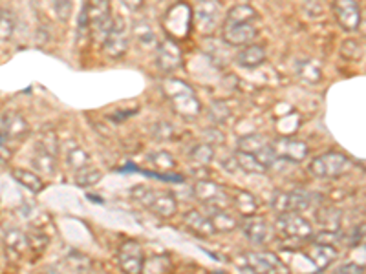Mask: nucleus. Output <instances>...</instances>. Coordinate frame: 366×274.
Returning a JSON list of instances; mask_svg holds the SVG:
<instances>
[{
	"label": "nucleus",
	"mask_w": 366,
	"mask_h": 274,
	"mask_svg": "<svg viewBox=\"0 0 366 274\" xmlns=\"http://www.w3.org/2000/svg\"><path fill=\"white\" fill-rule=\"evenodd\" d=\"M258 18L260 17L253 6L238 4L231 8L222 24L223 40L236 48L251 44L258 35Z\"/></svg>",
	"instance_id": "nucleus-1"
},
{
	"label": "nucleus",
	"mask_w": 366,
	"mask_h": 274,
	"mask_svg": "<svg viewBox=\"0 0 366 274\" xmlns=\"http://www.w3.org/2000/svg\"><path fill=\"white\" fill-rule=\"evenodd\" d=\"M162 90L169 99L170 106L183 119H194L201 113V103L198 99L196 91L192 90L191 84L179 79H167L162 84Z\"/></svg>",
	"instance_id": "nucleus-2"
},
{
	"label": "nucleus",
	"mask_w": 366,
	"mask_h": 274,
	"mask_svg": "<svg viewBox=\"0 0 366 274\" xmlns=\"http://www.w3.org/2000/svg\"><path fill=\"white\" fill-rule=\"evenodd\" d=\"M131 194L138 203L143 205L145 209L150 210L156 216H162V218H170L178 210L176 196L165 188H150L145 187V185H138V187L132 188Z\"/></svg>",
	"instance_id": "nucleus-3"
},
{
	"label": "nucleus",
	"mask_w": 366,
	"mask_h": 274,
	"mask_svg": "<svg viewBox=\"0 0 366 274\" xmlns=\"http://www.w3.org/2000/svg\"><path fill=\"white\" fill-rule=\"evenodd\" d=\"M223 8L220 0H198L192 9V28H196L200 35H214V31L222 26Z\"/></svg>",
	"instance_id": "nucleus-4"
},
{
	"label": "nucleus",
	"mask_w": 366,
	"mask_h": 274,
	"mask_svg": "<svg viewBox=\"0 0 366 274\" xmlns=\"http://www.w3.org/2000/svg\"><path fill=\"white\" fill-rule=\"evenodd\" d=\"M131 44V28L121 15L112 17V26L103 39V53L112 61H118L127 55Z\"/></svg>",
	"instance_id": "nucleus-5"
},
{
	"label": "nucleus",
	"mask_w": 366,
	"mask_h": 274,
	"mask_svg": "<svg viewBox=\"0 0 366 274\" xmlns=\"http://www.w3.org/2000/svg\"><path fill=\"white\" fill-rule=\"evenodd\" d=\"M88 31L103 42L106 31L112 26V11H110V0H87L84 4Z\"/></svg>",
	"instance_id": "nucleus-6"
},
{
	"label": "nucleus",
	"mask_w": 366,
	"mask_h": 274,
	"mask_svg": "<svg viewBox=\"0 0 366 274\" xmlns=\"http://www.w3.org/2000/svg\"><path fill=\"white\" fill-rule=\"evenodd\" d=\"M348 165L350 161L345 154L326 152L311 159L308 170H310L311 176L318 179H337L348 170Z\"/></svg>",
	"instance_id": "nucleus-7"
},
{
	"label": "nucleus",
	"mask_w": 366,
	"mask_h": 274,
	"mask_svg": "<svg viewBox=\"0 0 366 274\" xmlns=\"http://www.w3.org/2000/svg\"><path fill=\"white\" fill-rule=\"evenodd\" d=\"M167 35L172 40H185L189 37V31L192 28V9L185 2L172 6L167 11L165 21H163Z\"/></svg>",
	"instance_id": "nucleus-8"
},
{
	"label": "nucleus",
	"mask_w": 366,
	"mask_h": 274,
	"mask_svg": "<svg viewBox=\"0 0 366 274\" xmlns=\"http://www.w3.org/2000/svg\"><path fill=\"white\" fill-rule=\"evenodd\" d=\"M274 231L286 239H308L314 236V227L301 212H284L279 214Z\"/></svg>",
	"instance_id": "nucleus-9"
},
{
	"label": "nucleus",
	"mask_w": 366,
	"mask_h": 274,
	"mask_svg": "<svg viewBox=\"0 0 366 274\" xmlns=\"http://www.w3.org/2000/svg\"><path fill=\"white\" fill-rule=\"evenodd\" d=\"M238 150L253 154L266 169H271L274 163L279 161V157H277L273 147H271V141H267L264 135H245V137H242V139L238 141Z\"/></svg>",
	"instance_id": "nucleus-10"
},
{
	"label": "nucleus",
	"mask_w": 366,
	"mask_h": 274,
	"mask_svg": "<svg viewBox=\"0 0 366 274\" xmlns=\"http://www.w3.org/2000/svg\"><path fill=\"white\" fill-rule=\"evenodd\" d=\"M311 196L304 190H293V192H274L271 207L277 214L284 212H304L310 209Z\"/></svg>",
	"instance_id": "nucleus-11"
},
{
	"label": "nucleus",
	"mask_w": 366,
	"mask_h": 274,
	"mask_svg": "<svg viewBox=\"0 0 366 274\" xmlns=\"http://www.w3.org/2000/svg\"><path fill=\"white\" fill-rule=\"evenodd\" d=\"M194 196L205 207V210L227 209L229 207V196L220 187L218 183L213 181H198L194 185Z\"/></svg>",
	"instance_id": "nucleus-12"
},
{
	"label": "nucleus",
	"mask_w": 366,
	"mask_h": 274,
	"mask_svg": "<svg viewBox=\"0 0 366 274\" xmlns=\"http://www.w3.org/2000/svg\"><path fill=\"white\" fill-rule=\"evenodd\" d=\"M156 64L163 74H174L182 68V50L176 40L163 39L156 44Z\"/></svg>",
	"instance_id": "nucleus-13"
},
{
	"label": "nucleus",
	"mask_w": 366,
	"mask_h": 274,
	"mask_svg": "<svg viewBox=\"0 0 366 274\" xmlns=\"http://www.w3.org/2000/svg\"><path fill=\"white\" fill-rule=\"evenodd\" d=\"M331 9L339 26L345 31H357L361 28L362 13L355 0H333Z\"/></svg>",
	"instance_id": "nucleus-14"
},
{
	"label": "nucleus",
	"mask_w": 366,
	"mask_h": 274,
	"mask_svg": "<svg viewBox=\"0 0 366 274\" xmlns=\"http://www.w3.org/2000/svg\"><path fill=\"white\" fill-rule=\"evenodd\" d=\"M118 261H119V267L121 270L125 273H131V274H138V273H143L145 270V263H147V258H145L143 253V247H141L138 241H125L121 244L118 251Z\"/></svg>",
	"instance_id": "nucleus-15"
},
{
	"label": "nucleus",
	"mask_w": 366,
	"mask_h": 274,
	"mask_svg": "<svg viewBox=\"0 0 366 274\" xmlns=\"http://www.w3.org/2000/svg\"><path fill=\"white\" fill-rule=\"evenodd\" d=\"M271 147L279 159L299 163L308 156V144L301 139H293V137H279L271 143Z\"/></svg>",
	"instance_id": "nucleus-16"
},
{
	"label": "nucleus",
	"mask_w": 366,
	"mask_h": 274,
	"mask_svg": "<svg viewBox=\"0 0 366 274\" xmlns=\"http://www.w3.org/2000/svg\"><path fill=\"white\" fill-rule=\"evenodd\" d=\"M245 269L251 273H286V266L271 253H248Z\"/></svg>",
	"instance_id": "nucleus-17"
},
{
	"label": "nucleus",
	"mask_w": 366,
	"mask_h": 274,
	"mask_svg": "<svg viewBox=\"0 0 366 274\" xmlns=\"http://www.w3.org/2000/svg\"><path fill=\"white\" fill-rule=\"evenodd\" d=\"M244 222H242V231L248 236V239H251L253 244H266L271 236V227L266 219L257 214H251V216H244Z\"/></svg>",
	"instance_id": "nucleus-18"
},
{
	"label": "nucleus",
	"mask_w": 366,
	"mask_h": 274,
	"mask_svg": "<svg viewBox=\"0 0 366 274\" xmlns=\"http://www.w3.org/2000/svg\"><path fill=\"white\" fill-rule=\"evenodd\" d=\"M0 130L8 139H22L30 134V125L18 112H6L0 121Z\"/></svg>",
	"instance_id": "nucleus-19"
},
{
	"label": "nucleus",
	"mask_w": 366,
	"mask_h": 274,
	"mask_svg": "<svg viewBox=\"0 0 366 274\" xmlns=\"http://www.w3.org/2000/svg\"><path fill=\"white\" fill-rule=\"evenodd\" d=\"M183 223H185V227H187L189 231L198 234L200 238H211V236L216 234V229H214L209 216L198 212V210H191V212L185 214Z\"/></svg>",
	"instance_id": "nucleus-20"
},
{
	"label": "nucleus",
	"mask_w": 366,
	"mask_h": 274,
	"mask_svg": "<svg viewBox=\"0 0 366 274\" xmlns=\"http://www.w3.org/2000/svg\"><path fill=\"white\" fill-rule=\"evenodd\" d=\"M236 61L242 68H248V70H255L258 66H262L266 62V50L258 46V44H248V46H242Z\"/></svg>",
	"instance_id": "nucleus-21"
},
{
	"label": "nucleus",
	"mask_w": 366,
	"mask_h": 274,
	"mask_svg": "<svg viewBox=\"0 0 366 274\" xmlns=\"http://www.w3.org/2000/svg\"><path fill=\"white\" fill-rule=\"evenodd\" d=\"M131 35L134 37L141 46H154L157 44V35H156V30H154L152 22L148 21V18H140V21H135L131 28Z\"/></svg>",
	"instance_id": "nucleus-22"
},
{
	"label": "nucleus",
	"mask_w": 366,
	"mask_h": 274,
	"mask_svg": "<svg viewBox=\"0 0 366 274\" xmlns=\"http://www.w3.org/2000/svg\"><path fill=\"white\" fill-rule=\"evenodd\" d=\"M308 256H310V260L314 261L315 267H317L318 270H326L328 267L336 261L337 251L336 247H331V245L314 244V247L308 251Z\"/></svg>",
	"instance_id": "nucleus-23"
},
{
	"label": "nucleus",
	"mask_w": 366,
	"mask_h": 274,
	"mask_svg": "<svg viewBox=\"0 0 366 274\" xmlns=\"http://www.w3.org/2000/svg\"><path fill=\"white\" fill-rule=\"evenodd\" d=\"M31 165L37 170V174L53 176L57 172V156L35 147V156L31 157Z\"/></svg>",
	"instance_id": "nucleus-24"
},
{
	"label": "nucleus",
	"mask_w": 366,
	"mask_h": 274,
	"mask_svg": "<svg viewBox=\"0 0 366 274\" xmlns=\"http://www.w3.org/2000/svg\"><path fill=\"white\" fill-rule=\"evenodd\" d=\"M207 216L213 222L216 232H231L238 227V219L233 214L227 212V209H213L207 210Z\"/></svg>",
	"instance_id": "nucleus-25"
},
{
	"label": "nucleus",
	"mask_w": 366,
	"mask_h": 274,
	"mask_svg": "<svg viewBox=\"0 0 366 274\" xmlns=\"http://www.w3.org/2000/svg\"><path fill=\"white\" fill-rule=\"evenodd\" d=\"M233 157H235L236 170H244L248 174H264L267 170L253 154L244 152V150H236V152L233 154Z\"/></svg>",
	"instance_id": "nucleus-26"
},
{
	"label": "nucleus",
	"mask_w": 366,
	"mask_h": 274,
	"mask_svg": "<svg viewBox=\"0 0 366 274\" xmlns=\"http://www.w3.org/2000/svg\"><path fill=\"white\" fill-rule=\"evenodd\" d=\"M66 163H68V166H70L72 170L79 172V170L90 166L92 159L90 156H88L87 150H83L79 144H75L74 141H70V147H68V150H66Z\"/></svg>",
	"instance_id": "nucleus-27"
},
{
	"label": "nucleus",
	"mask_w": 366,
	"mask_h": 274,
	"mask_svg": "<svg viewBox=\"0 0 366 274\" xmlns=\"http://www.w3.org/2000/svg\"><path fill=\"white\" fill-rule=\"evenodd\" d=\"M11 176L17 183H21L22 187L28 188L31 192H40L44 188V181L37 172H31V170L24 169H15L11 170Z\"/></svg>",
	"instance_id": "nucleus-28"
},
{
	"label": "nucleus",
	"mask_w": 366,
	"mask_h": 274,
	"mask_svg": "<svg viewBox=\"0 0 366 274\" xmlns=\"http://www.w3.org/2000/svg\"><path fill=\"white\" fill-rule=\"evenodd\" d=\"M4 245L6 249H9V251L21 254L30 247V241H28V236L24 234L21 229L9 227V229H6L4 231Z\"/></svg>",
	"instance_id": "nucleus-29"
},
{
	"label": "nucleus",
	"mask_w": 366,
	"mask_h": 274,
	"mask_svg": "<svg viewBox=\"0 0 366 274\" xmlns=\"http://www.w3.org/2000/svg\"><path fill=\"white\" fill-rule=\"evenodd\" d=\"M189 157H191L192 163H196L198 166H209L214 159V148L213 144L209 143H200L192 148L189 152Z\"/></svg>",
	"instance_id": "nucleus-30"
},
{
	"label": "nucleus",
	"mask_w": 366,
	"mask_h": 274,
	"mask_svg": "<svg viewBox=\"0 0 366 274\" xmlns=\"http://www.w3.org/2000/svg\"><path fill=\"white\" fill-rule=\"evenodd\" d=\"M362 53H365V46H362L361 40L357 39L345 40L343 46H340V55H343V59H346V61L359 62L362 59Z\"/></svg>",
	"instance_id": "nucleus-31"
},
{
	"label": "nucleus",
	"mask_w": 366,
	"mask_h": 274,
	"mask_svg": "<svg viewBox=\"0 0 366 274\" xmlns=\"http://www.w3.org/2000/svg\"><path fill=\"white\" fill-rule=\"evenodd\" d=\"M318 223L323 227V231H339L340 229V212L337 209L318 210Z\"/></svg>",
	"instance_id": "nucleus-32"
},
{
	"label": "nucleus",
	"mask_w": 366,
	"mask_h": 274,
	"mask_svg": "<svg viewBox=\"0 0 366 274\" xmlns=\"http://www.w3.org/2000/svg\"><path fill=\"white\" fill-rule=\"evenodd\" d=\"M299 75L308 84H318V81L323 79V72L315 61H306L299 64Z\"/></svg>",
	"instance_id": "nucleus-33"
},
{
	"label": "nucleus",
	"mask_w": 366,
	"mask_h": 274,
	"mask_svg": "<svg viewBox=\"0 0 366 274\" xmlns=\"http://www.w3.org/2000/svg\"><path fill=\"white\" fill-rule=\"evenodd\" d=\"M233 203L242 216H251V214L257 212V200L249 192H238V196L233 200Z\"/></svg>",
	"instance_id": "nucleus-34"
},
{
	"label": "nucleus",
	"mask_w": 366,
	"mask_h": 274,
	"mask_svg": "<svg viewBox=\"0 0 366 274\" xmlns=\"http://www.w3.org/2000/svg\"><path fill=\"white\" fill-rule=\"evenodd\" d=\"M15 33V17L11 11L0 9V42L11 40Z\"/></svg>",
	"instance_id": "nucleus-35"
},
{
	"label": "nucleus",
	"mask_w": 366,
	"mask_h": 274,
	"mask_svg": "<svg viewBox=\"0 0 366 274\" xmlns=\"http://www.w3.org/2000/svg\"><path fill=\"white\" fill-rule=\"evenodd\" d=\"M37 147L46 150V152L53 154V156H59V150H61V143H59V137L53 130H46L43 135H40V139L37 141Z\"/></svg>",
	"instance_id": "nucleus-36"
},
{
	"label": "nucleus",
	"mask_w": 366,
	"mask_h": 274,
	"mask_svg": "<svg viewBox=\"0 0 366 274\" xmlns=\"http://www.w3.org/2000/svg\"><path fill=\"white\" fill-rule=\"evenodd\" d=\"M101 179V172L94 166H87V169L79 170L77 176H75V183H77L79 187H92V185H96L97 181Z\"/></svg>",
	"instance_id": "nucleus-37"
},
{
	"label": "nucleus",
	"mask_w": 366,
	"mask_h": 274,
	"mask_svg": "<svg viewBox=\"0 0 366 274\" xmlns=\"http://www.w3.org/2000/svg\"><path fill=\"white\" fill-rule=\"evenodd\" d=\"M53 11H55L57 18L61 22H68L74 11V2L72 0H52Z\"/></svg>",
	"instance_id": "nucleus-38"
},
{
	"label": "nucleus",
	"mask_w": 366,
	"mask_h": 274,
	"mask_svg": "<svg viewBox=\"0 0 366 274\" xmlns=\"http://www.w3.org/2000/svg\"><path fill=\"white\" fill-rule=\"evenodd\" d=\"M150 161L154 163V166H156L157 170H163V172H169V170H172L176 166V161L172 159V156H170L169 152L152 154Z\"/></svg>",
	"instance_id": "nucleus-39"
},
{
	"label": "nucleus",
	"mask_w": 366,
	"mask_h": 274,
	"mask_svg": "<svg viewBox=\"0 0 366 274\" xmlns=\"http://www.w3.org/2000/svg\"><path fill=\"white\" fill-rule=\"evenodd\" d=\"M152 134L157 141H169L174 135V128L169 122H157V125H154Z\"/></svg>",
	"instance_id": "nucleus-40"
},
{
	"label": "nucleus",
	"mask_w": 366,
	"mask_h": 274,
	"mask_svg": "<svg viewBox=\"0 0 366 274\" xmlns=\"http://www.w3.org/2000/svg\"><path fill=\"white\" fill-rule=\"evenodd\" d=\"M311 238L315 239V244L336 247V244L339 241V231H321L317 236H311Z\"/></svg>",
	"instance_id": "nucleus-41"
},
{
	"label": "nucleus",
	"mask_w": 366,
	"mask_h": 274,
	"mask_svg": "<svg viewBox=\"0 0 366 274\" xmlns=\"http://www.w3.org/2000/svg\"><path fill=\"white\" fill-rule=\"evenodd\" d=\"M211 115H213L216 122H226L227 119L231 118V112H229L226 103H220L218 101V103L211 105Z\"/></svg>",
	"instance_id": "nucleus-42"
},
{
	"label": "nucleus",
	"mask_w": 366,
	"mask_h": 274,
	"mask_svg": "<svg viewBox=\"0 0 366 274\" xmlns=\"http://www.w3.org/2000/svg\"><path fill=\"white\" fill-rule=\"evenodd\" d=\"M337 273L339 274H345V273L361 274V273H365V267L357 266V263H345V266H340L339 269H337Z\"/></svg>",
	"instance_id": "nucleus-43"
},
{
	"label": "nucleus",
	"mask_w": 366,
	"mask_h": 274,
	"mask_svg": "<svg viewBox=\"0 0 366 274\" xmlns=\"http://www.w3.org/2000/svg\"><path fill=\"white\" fill-rule=\"evenodd\" d=\"M121 4L127 6V8L132 11V13H135V11H140V9L143 8L145 0H121Z\"/></svg>",
	"instance_id": "nucleus-44"
}]
</instances>
